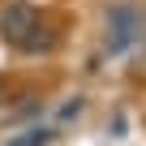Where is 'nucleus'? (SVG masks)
<instances>
[{"mask_svg":"<svg viewBox=\"0 0 146 146\" xmlns=\"http://www.w3.org/2000/svg\"><path fill=\"white\" fill-rule=\"evenodd\" d=\"M146 35V13L137 9V5H112L108 9V52L112 56H120V52H129L137 39Z\"/></svg>","mask_w":146,"mask_h":146,"instance_id":"f257e3e1","label":"nucleus"},{"mask_svg":"<svg viewBox=\"0 0 146 146\" xmlns=\"http://www.w3.org/2000/svg\"><path fill=\"white\" fill-rule=\"evenodd\" d=\"M35 30H39V13H35L30 5H9L5 13H0V35H5L9 43H17V47H22Z\"/></svg>","mask_w":146,"mask_h":146,"instance_id":"f03ea898","label":"nucleus"},{"mask_svg":"<svg viewBox=\"0 0 146 146\" xmlns=\"http://www.w3.org/2000/svg\"><path fill=\"white\" fill-rule=\"evenodd\" d=\"M56 137V129L52 125H30V129H22V133H13L5 146H47Z\"/></svg>","mask_w":146,"mask_h":146,"instance_id":"7ed1b4c3","label":"nucleus"}]
</instances>
